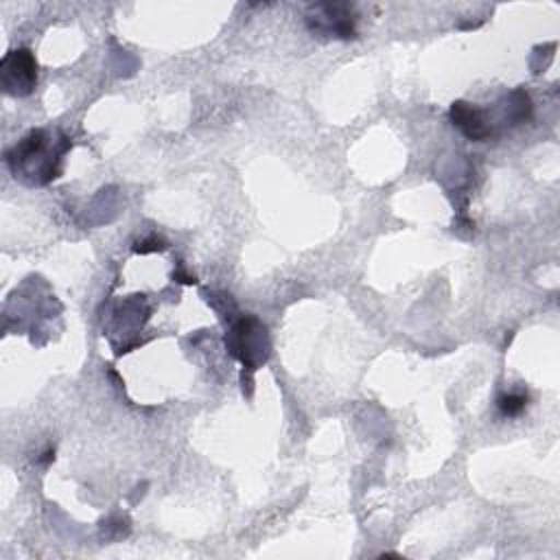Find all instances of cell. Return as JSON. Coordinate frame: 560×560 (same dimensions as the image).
<instances>
[{
    "label": "cell",
    "mask_w": 560,
    "mask_h": 560,
    "mask_svg": "<svg viewBox=\"0 0 560 560\" xmlns=\"http://www.w3.org/2000/svg\"><path fill=\"white\" fill-rule=\"evenodd\" d=\"M68 147V138L52 140L46 129H33L7 151V166L15 179L20 177L26 184H46L61 173V160Z\"/></svg>",
    "instance_id": "obj_1"
},
{
    "label": "cell",
    "mask_w": 560,
    "mask_h": 560,
    "mask_svg": "<svg viewBox=\"0 0 560 560\" xmlns=\"http://www.w3.org/2000/svg\"><path fill=\"white\" fill-rule=\"evenodd\" d=\"M225 343L230 352L249 370H254L258 363L267 359L269 343H267V330L256 317H245L225 337Z\"/></svg>",
    "instance_id": "obj_2"
},
{
    "label": "cell",
    "mask_w": 560,
    "mask_h": 560,
    "mask_svg": "<svg viewBox=\"0 0 560 560\" xmlns=\"http://www.w3.org/2000/svg\"><path fill=\"white\" fill-rule=\"evenodd\" d=\"M306 24L319 35L337 39L357 37V13L350 4H313L306 13Z\"/></svg>",
    "instance_id": "obj_3"
},
{
    "label": "cell",
    "mask_w": 560,
    "mask_h": 560,
    "mask_svg": "<svg viewBox=\"0 0 560 560\" xmlns=\"http://www.w3.org/2000/svg\"><path fill=\"white\" fill-rule=\"evenodd\" d=\"M0 83L11 96H26L37 85V61L28 48L9 50L0 61Z\"/></svg>",
    "instance_id": "obj_4"
},
{
    "label": "cell",
    "mask_w": 560,
    "mask_h": 560,
    "mask_svg": "<svg viewBox=\"0 0 560 560\" xmlns=\"http://www.w3.org/2000/svg\"><path fill=\"white\" fill-rule=\"evenodd\" d=\"M448 116L451 122L472 142H483L494 136L492 122L486 118V114L466 101H455L448 109Z\"/></svg>",
    "instance_id": "obj_5"
},
{
    "label": "cell",
    "mask_w": 560,
    "mask_h": 560,
    "mask_svg": "<svg viewBox=\"0 0 560 560\" xmlns=\"http://www.w3.org/2000/svg\"><path fill=\"white\" fill-rule=\"evenodd\" d=\"M497 407H499L501 416L514 418L527 407V394H514V392L512 394H501L497 398Z\"/></svg>",
    "instance_id": "obj_6"
}]
</instances>
